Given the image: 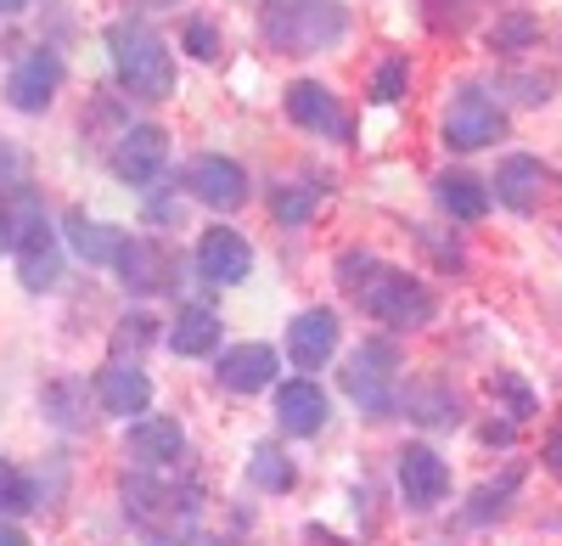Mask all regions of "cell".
<instances>
[{"label": "cell", "instance_id": "6da1fadb", "mask_svg": "<svg viewBox=\"0 0 562 546\" xmlns=\"http://www.w3.org/2000/svg\"><path fill=\"white\" fill-rule=\"evenodd\" d=\"M108 52H113V74H119V85L130 90V97L164 102L175 90V57H169V45H164V34L153 23L119 18L108 29Z\"/></svg>", "mask_w": 562, "mask_h": 546}, {"label": "cell", "instance_id": "7a4b0ae2", "mask_svg": "<svg viewBox=\"0 0 562 546\" xmlns=\"http://www.w3.org/2000/svg\"><path fill=\"white\" fill-rule=\"evenodd\" d=\"M349 29L344 0H265V40L288 57H310L338 45Z\"/></svg>", "mask_w": 562, "mask_h": 546}, {"label": "cell", "instance_id": "3957f363", "mask_svg": "<svg viewBox=\"0 0 562 546\" xmlns=\"http://www.w3.org/2000/svg\"><path fill=\"white\" fill-rule=\"evenodd\" d=\"M349 293L360 299L366 315H378V322L394 327V333H416V327L434 322V293L422 288L416 277H405V270H394V265L371 259V270H366Z\"/></svg>", "mask_w": 562, "mask_h": 546}, {"label": "cell", "instance_id": "277c9868", "mask_svg": "<svg viewBox=\"0 0 562 546\" xmlns=\"http://www.w3.org/2000/svg\"><path fill=\"white\" fill-rule=\"evenodd\" d=\"M124 508H130V519L140 530H147L153 541H164V546H186L192 530H198V502L180 495V490H169V484H158L153 473H140V479L124 484Z\"/></svg>", "mask_w": 562, "mask_h": 546}, {"label": "cell", "instance_id": "5b68a950", "mask_svg": "<svg viewBox=\"0 0 562 546\" xmlns=\"http://www.w3.org/2000/svg\"><path fill=\"white\" fill-rule=\"evenodd\" d=\"M344 389L366 417H389L400 405V355L389 344H360L344 367Z\"/></svg>", "mask_w": 562, "mask_h": 546}, {"label": "cell", "instance_id": "8992f818", "mask_svg": "<svg viewBox=\"0 0 562 546\" xmlns=\"http://www.w3.org/2000/svg\"><path fill=\"white\" fill-rule=\"evenodd\" d=\"M394 473H400V495H405L411 513H434L450 495V463L439 457L434 445H405Z\"/></svg>", "mask_w": 562, "mask_h": 546}, {"label": "cell", "instance_id": "52a82bcc", "mask_svg": "<svg viewBox=\"0 0 562 546\" xmlns=\"http://www.w3.org/2000/svg\"><path fill=\"white\" fill-rule=\"evenodd\" d=\"M501 135H506V113L484 97V90H461V97L450 102V113H445V147L479 153V147L501 142Z\"/></svg>", "mask_w": 562, "mask_h": 546}, {"label": "cell", "instance_id": "ba28073f", "mask_svg": "<svg viewBox=\"0 0 562 546\" xmlns=\"http://www.w3.org/2000/svg\"><path fill=\"white\" fill-rule=\"evenodd\" d=\"M164 158H169V135L158 124H130L113 142V153H108V164H113V175L124 180V187H147V180H158Z\"/></svg>", "mask_w": 562, "mask_h": 546}, {"label": "cell", "instance_id": "9c48e42d", "mask_svg": "<svg viewBox=\"0 0 562 546\" xmlns=\"http://www.w3.org/2000/svg\"><path fill=\"white\" fill-rule=\"evenodd\" d=\"M288 119H293L299 130L326 135V142H349V135H355V124H349V113L338 108V97H333L326 85H315V79L288 85Z\"/></svg>", "mask_w": 562, "mask_h": 546}, {"label": "cell", "instance_id": "30bf717a", "mask_svg": "<svg viewBox=\"0 0 562 546\" xmlns=\"http://www.w3.org/2000/svg\"><path fill=\"white\" fill-rule=\"evenodd\" d=\"M113 265H119V282L130 293H164L175 282V254L158 237H124V248H119Z\"/></svg>", "mask_w": 562, "mask_h": 546}, {"label": "cell", "instance_id": "8fae6325", "mask_svg": "<svg viewBox=\"0 0 562 546\" xmlns=\"http://www.w3.org/2000/svg\"><path fill=\"white\" fill-rule=\"evenodd\" d=\"M186 187H192V198L198 203H209V209H243L248 203V169L237 164V158H220V153H209V158H198L192 169H186Z\"/></svg>", "mask_w": 562, "mask_h": 546}, {"label": "cell", "instance_id": "7c38bea8", "mask_svg": "<svg viewBox=\"0 0 562 546\" xmlns=\"http://www.w3.org/2000/svg\"><path fill=\"white\" fill-rule=\"evenodd\" d=\"M57 85H63V57L40 45V52H29V57L12 68L7 102H12L18 113H45V108H52V97H57Z\"/></svg>", "mask_w": 562, "mask_h": 546}, {"label": "cell", "instance_id": "4fadbf2b", "mask_svg": "<svg viewBox=\"0 0 562 546\" xmlns=\"http://www.w3.org/2000/svg\"><path fill=\"white\" fill-rule=\"evenodd\" d=\"M198 270L214 282V288H237L248 282V270H254V248L243 232H225V225H214V232H203L198 243Z\"/></svg>", "mask_w": 562, "mask_h": 546}, {"label": "cell", "instance_id": "5bb4252c", "mask_svg": "<svg viewBox=\"0 0 562 546\" xmlns=\"http://www.w3.org/2000/svg\"><path fill=\"white\" fill-rule=\"evenodd\" d=\"M276 372H281V360L270 344H231L214 367L220 389H231V394H259V389H270Z\"/></svg>", "mask_w": 562, "mask_h": 546}, {"label": "cell", "instance_id": "9a60e30c", "mask_svg": "<svg viewBox=\"0 0 562 546\" xmlns=\"http://www.w3.org/2000/svg\"><path fill=\"white\" fill-rule=\"evenodd\" d=\"M124 450H130L135 468L158 473V468H175V463L186 457V434H180V423H169V417H140V423L130 428Z\"/></svg>", "mask_w": 562, "mask_h": 546}, {"label": "cell", "instance_id": "2e32d148", "mask_svg": "<svg viewBox=\"0 0 562 546\" xmlns=\"http://www.w3.org/2000/svg\"><path fill=\"white\" fill-rule=\"evenodd\" d=\"M276 417L281 428H288L293 439H315L326 428V394L315 378H293V383H281L276 389Z\"/></svg>", "mask_w": 562, "mask_h": 546}, {"label": "cell", "instance_id": "e0dca14e", "mask_svg": "<svg viewBox=\"0 0 562 546\" xmlns=\"http://www.w3.org/2000/svg\"><path fill=\"white\" fill-rule=\"evenodd\" d=\"M338 349V315L315 304L304 310L299 322L288 327V355H293V367H326V355Z\"/></svg>", "mask_w": 562, "mask_h": 546}, {"label": "cell", "instance_id": "ac0fdd59", "mask_svg": "<svg viewBox=\"0 0 562 546\" xmlns=\"http://www.w3.org/2000/svg\"><path fill=\"white\" fill-rule=\"evenodd\" d=\"M97 394H102V412L135 417V412H147V400H153V378L140 367H130V360H113V367L97 372Z\"/></svg>", "mask_w": 562, "mask_h": 546}, {"label": "cell", "instance_id": "d6986e66", "mask_svg": "<svg viewBox=\"0 0 562 546\" xmlns=\"http://www.w3.org/2000/svg\"><path fill=\"white\" fill-rule=\"evenodd\" d=\"M540 192H546V169H540V158H524V153L501 158V169H495V198H501L506 209L535 214V209H540Z\"/></svg>", "mask_w": 562, "mask_h": 546}, {"label": "cell", "instance_id": "ffe728a7", "mask_svg": "<svg viewBox=\"0 0 562 546\" xmlns=\"http://www.w3.org/2000/svg\"><path fill=\"white\" fill-rule=\"evenodd\" d=\"M40 225H52V220H45V203H40V192L29 187V180L0 198V248H7V254H18Z\"/></svg>", "mask_w": 562, "mask_h": 546}, {"label": "cell", "instance_id": "44dd1931", "mask_svg": "<svg viewBox=\"0 0 562 546\" xmlns=\"http://www.w3.org/2000/svg\"><path fill=\"white\" fill-rule=\"evenodd\" d=\"M18 277H23L29 293L57 288V277H63V248H57V232H52V225H40V232L18 248Z\"/></svg>", "mask_w": 562, "mask_h": 546}, {"label": "cell", "instance_id": "7402d4cb", "mask_svg": "<svg viewBox=\"0 0 562 546\" xmlns=\"http://www.w3.org/2000/svg\"><path fill=\"white\" fill-rule=\"evenodd\" d=\"M68 243H74V254H79L85 265H113L119 248H124V237L113 232V225L90 220L85 209H68Z\"/></svg>", "mask_w": 562, "mask_h": 546}, {"label": "cell", "instance_id": "603a6c76", "mask_svg": "<svg viewBox=\"0 0 562 546\" xmlns=\"http://www.w3.org/2000/svg\"><path fill=\"white\" fill-rule=\"evenodd\" d=\"M220 344V315L209 304H186L169 327V349L175 355H209Z\"/></svg>", "mask_w": 562, "mask_h": 546}, {"label": "cell", "instance_id": "cb8c5ba5", "mask_svg": "<svg viewBox=\"0 0 562 546\" xmlns=\"http://www.w3.org/2000/svg\"><path fill=\"white\" fill-rule=\"evenodd\" d=\"M434 192H439V203H445L456 220H484V209H490V187H484V180H473V175H461V169L439 175Z\"/></svg>", "mask_w": 562, "mask_h": 546}, {"label": "cell", "instance_id": "d4e9b609", "mask_svg": "<svg viewBox=\"0 0 562 546\" xmlns=\"http://www.w3.org/2000/svg\"><path fill=\"white\" fill-rule=\"evenodd\" d=\"M405 412L416 423H428V428H450V423H461V400L445 383H411L405 389Z\"/></svg>", "mask_w": 562, "mask_h": 546}, {"label": "cell", "instance_id": "484cf974", "mask_svg": "<svg viewBox=\"0 0 562 546\" xmlns=\"http://www.w3.org/2000/svg\"><path fill=\"white\" fill-rule=\"evenodd\" d=\"M248 479L254 490H293V463H288V450H276V445H254V457H248Z\"/></svg>", "mask_w": 562, "mask_h": 546}, {"label": "cell", "instance_id": "4316f807", "mask_svg": "<svg viewBox=\"0 0 562 546\" xmlns=\"http://www.w3.org/2000/svg\"><path fill=\"white\" fill-rule=\"evenodd\" d=\"M315 203H321V187H304V180L270 192V214H276L281 225H304V220L315 214Z\"/></svg>", "mask_w": 562, "mask_h": 546}, {"label": "cell", "instance_id": "83f0119b", "mask_svg": "<svg viewBox=\"0 0 562 546\" xmlns=\"http://www.w3.org/2000/svg\"><path fill=\"white\" fill-rule=\"evenodd\" d=\"M23 508H40V502H34V484L23 479V468L0 463V519H7V513H23Z\"/></svg>", "mask_w": 562, "mask_h": 546}, {"label": "cell", "instance_id": "f1b7e54d", "mask_svg": "<svg viewBox=\"0 0 562 546\" xmlns=\"http://www.w3.org/2000/svg\"><path fill=\"white\" fill-rule=\"evenodd\" d=\"M535 34H540V23L524 18V12H512V18H501V23L490 29L495 52H524V45H535Z\"/></svg>", "mask_w": 562, "mask_h": 546}, {"label": "cell", "instance_id": "f546056e", "mask_svg": "<svg viewBox=\"0 0 562 546\" xmlns=\"http://www.w3.org/2000/svg\"><path fill=\"white\" fill-rule=\"evenodd\" d=\"M405 85H411V68H405V57H389L383 68H378V79H371V102H400L405 97Z\"/></svg>", "mask_w": 562, "mask_h": 546}, {"label": "cell", "instance_id": "4dcf8cb0", "mask_svg": "<svg viewBox=\"0 0 562 546\" xmlns=\"http://www.w3.org/2000/svg\"><path fill=\"white\" fill-rule=\"evenodd\" d=\"M186 52H192L198 63H209V57H220V34H214V23H186Z\"/></svg>", "mask_w": 562, "mask_h": 546}, {"label": "cell", "instance_id": "1f68e13d", "mask_svg": "<svg viewBox=\"0 0 562 546\" xmlns=\"http://www.w3.org/2000/svg\"><path fill=\"white\" fill-rule=\"evenodd\" d=\"M495 389L512 400V417H518V423H524V417H535V394H529L518 378H495Z\"/></svg>", "mask_w": 562, "mask_h": 546}, {"label": "cell", "instance_id": "d6a6232c", "mask_svg": "<svg viewBox=\"0 0 562 546\" xmlns=\"http://www.w3.org/2000/svg\"><path fill=\"white\" fill-rule=\"evenodd\" d=\"M12 187H23V153L0 142V198H7Z\"/></svg>", "mask_w": 562, "mask_h": 546}, {"label": "cell", "instance_id": "836d02e7", "mask_svg": "<svg viewBox=\"0 0 562 546\" xmlns=\"http://www.w3.org/2000/svg\"><path fill=\"white\" fill-rule=\"evenodd\" d=\"M153 338V327H147V315H124V327H119V349H140V344H147Z\"/></svg>", "mask_w": 562, "mask_h": 546}, {"label": "cell", "instance_id": "e575fe53", "mask_svg": "<svg viewBox=\"0 0 562 546\" xmlns=\"http://www.w3.org/2000/svg\"><path fill=\"white\" fill-rule=\"evenodd\" d=\"M546 468L551 473H562V423L551 428V439H546Z\"/></svg>", "mask_w": 562, "mask_h": 546}, {"label": "cell", "instance_id": "d590c367", "mask_svg": "<svg viewBox=\"0 0 562 546\" xmlns=\"http://www.w3.org/2000/svg\"><path fill=\"white\" fill-rule=\"evenodd\" d=\"M0 546H29V535H23L18 524H7V519H0Z\"/></svg>", "mask_w": 562, "mask_h": 546}, {"label": "cell", "instance_id": "8d00e7d4", "mask_svg": "<svg viewBox=\"0 0 562 546\" xmlns=\"http://www.w3.org/2000/svg\"><path fill=\"white\" fill-rule=\"evenodd\" d=\"M29 0H0V18H12V12H23Z\"/></svg>", "mask_w": 562, "mask_h": 546}]
</instances>
